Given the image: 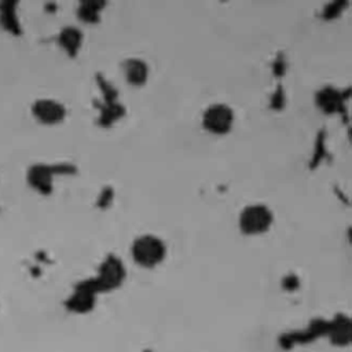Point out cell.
<instances>
[{
  "label": "cell",
  "instance_id": "30bf717a",
  "mask_svg": "<svg viewBox=\"0 0 352 352\" xmlns=\"http://www.w3.org/2000/svg\"><path fill=\"white\" fill-rule=\"evenodd\" d=\"M58 43L70 56H76L82 43V33L74 26H66L60 30Z\"/></svg>",
  "mask_w": 352,
  "mask_h": 352
},
{
  "label": "cell",
  "instance_id": "5bb4252c",
  "mask_svg": "<svg viewBox=\"0 0 352 352\" xmlns=\"http://www.w3.org/2000/svg\"><path fill=\"white\" fill-rule=\"evenodd\" d=\"M96 81H98V85L100 87V89H102V94H103V98H104V103L117 102V91L114 89V87L110 82H107L100 74L96 76Z\"/></svg>",
  "mask_w": 352,
  "mask_h": 352
},
{
  "label": "cell",
  "instance_id": "9a60e30c",
  "mask_svg": "<svg viewBox=\"0 0 352 352\" xmlns=\"http://www.w3.org/2000/svg\"><path fill=\"white\" fill-rule=\"evenodd\" d=\"M326 154V146H324V132L320 131L318 138H316V144H315V151H314V157H312V161H311V168H315L320 161L322 158L324 157Z\"/></svg>",
  "mask_w": 352,
  "mask_h": 352
},
{
  "label": "cell",
  "instance_id": "ac0fdd59",
  "mask_svg": "<svg viewBox=\"0 0 352 352\" xmlns=\"http://www.w3.org/2000/svg\"><path fill=\"white\" fill-rule=\"evenodd\" d=\"M111 199H113V188H111V187H106V188L100 192V195L98 197V204H96V205H98L99 208H106V206L110 205Z\"/></svg>",
  "mask_w": 352,
  "mask_h": 352
},
{
  "label": "cell",
  "instance_id": "7a4b0ae2",
  "mask_svg": "<svg viewBox=\"0 0 352 352\" xmlns=\"http://www.w3.org/2000/svg\"><path fill=\"white\" fill-rule=\"evenodd\" d=\"M125 278V268L122 263L113 254L107 256L106 260L100 264L98 276L87 280L85 283L95 292H109L118 287Z\"/></svg>",
  "mask_w": 352,
  "mask_h": 352
},
{
  "label": "cell",
  "instance_id": "8992f818",
  "mask_svg": "<svg viewBox=\"0 0 352 352\" xmlns=\"http://www.w3.org/2000/svg\"><path fill=\"white\" fill-rule=\"evenodd\" d=\"M349 96V89L345 94L340 92L333 87H324L316 94V104L326 113H344L345 111V100Z\"/></svg>",
  "mask_w": 352,
  "mask_h": 352
},
{
  "label": "cell",
  "instance_id": "2e32d148",
  "mask_svg": "<svg viewBox=\"0 0 352 352\" xmlns=\"http://www.w3.org/2000/svg\"><path fill=\"white\" fill-rule=\"evenodd\" d=\"M346 1H334V3H330L327 4L323 11H322V16L324 19H334L340 15V12L344 10V7H346Z\"/></svg>",
  "mask_w": 352,
  "mask_h": 352
},
{
  "label": "cell",
  "instance_id": "7c38bea8",
  "mask_svg": "<svg viewBox=\"0 0 352 352\" xmlns=\"http://www.w3.org/2000/svg\"><path fill=\"white\" fill-rule=\"evenodd\" d=\"M104 6V1H81L77 8V15L87 23H96L100 18L99 12Z\"/></svg>",
  "mask_w": 352,
  "mask_h": 352
},
{
  "label": "cell",
  "instance_id": "8fae6325",
  "mask_svg": "<svg viewBox=\"0 0 352 352\" xmlns=\"http://www.w3.org/2000/svg\"><path fill=\"white\" fill-rule=\"evenodd\" d=\"M330 340L337 345H345L349 342L351 338V323L348 318L338 316L336 320H333L330 326L329 333Z\"/></svg>",
  "mask_w": 352,
  "mask_h": 352
},
{
  "label": "cell",
  "instance_id": "3957f363",
  "mask_svg": "<svg viewBox=\"0 0 352 352\" xmlns=\"http://www.w3.org/2000/svg\"><path fill=\"white\" fill-rule=\"evenodd\" d=\"M274 216L268 206L261 204L248 205L239 214V228L245 235H258L267 232L272 226Z\"/></svg>",
  "mask_w": 352,
  "mask_h": 352
},
{
  "label": "cell",
  "instance_id": "4fadbf2b",
  "mask_svg": "<svg viewBox=\"0 0 352 352\" xmlns=\"http://www.w3.org/2000/svg\"><path fill=\"white\" fill-rule=\"evenodd\" d=\"M124 114H125V109L118 102L104 103L100 107V117H99L98 122L102 126H110L116 120H118Z\"/></svg>",
  "mask_w": 352,
  "mask_h": 352
},
{
  "label": "cell",
  "instance_id": "277c9868",
  "mask_svg": "<svg viewBox=\"0 0 352 352\" xmlns=\"http://www.w3.org/2000/svg\"><path fill=\"white\" fill-rule=\"evenodd\" d=\"M234 111L227 104L216 103L209 106L202 116V125L208 132L224 135L232 128Z\"/></svg>",
  "mask_w": 352,
  "mask_h": 352
},
{
  "label": "cell",
  "instance_id": "d6986e66",
  "mask_svg": "<svg viewBox=\"0 0 352 352\" xmlns=\"http://www.w3.org/2000/svg\"><path fill=\"white\" fill-rule=\"evenodd\" d=\"M272 70L275 76H282L286 72V62L282 55H278L272 63Z\"/></svg>",
  "mask_w": 352,
  "mask_h": 352
},
{
  "label": "cell",
  "instance_id": "52a82bcc",
  "mask_svg": "<svg viewBox=\"0 0 352 352\" xmlns=\"http://www.w3.org/2000/svg\"><path fill=\"white\" fill-rule=\"evenodd\" d=\"M95 296L96 293L85 282H82L77 286L76 292L69 298L67 307L74 312L91 311L95 305Z\"/></svg>",
  "mask_w": 352,
  "mask_h": 352
},
{
  "label": "cell",
  "instance_id": "e0dca14e",
  "mask_svg": "<svg viewBox=\"0 0 352 352\" xmlns=\"http://www.w3.org/2000/svg\"><path fill=\"white\" fill-rule=\"evenodd\" d=\"M283 104H285V94H283L282 85H278V88L271 96V107L278 110V109H282Z\"/></svg>",
  "mask_w": 352,
  "mask_h": 352
},
{
  "label": "cell",
  "instance_id": "5b68a950",
  "mask_svg": "<svg viewBox=\"0 0 352 352\" xmlns=\"http://www.w3.org/2000/svg\"><path fill=\"white\" fill-rule=\"evenodd\" d=\"M32 113L37 121L41 124L52 125L60 122L66 116V109L63 104L54 99H38L32 106Z\"/></svg>",
  "mask_w": 352,
  "mask_h": 352
},
{
  "label": "cell",
  "instance_id": "ba28073f",
  "mask_svg": "<svg viewBox=\"0 0 352 352\" xmlns=\"http://www.w3.org/2000/svg\"><path fill=\"white\" fill-rule=\"evenodd\" d=\"M122 70H124L126 81L131 85L140 87V85H143L147 81L148 67H147L146 62H143L142 59L129 58V59L124 60Z\"/></svg>",
  "mask_w": 352,
  "mask_h": 352
},
{
  "label": "cell",
  "instance_id": "6da1fadb",
  "mask_svg": "<svg viewBox=\"0 0 352 352\" xmlns=\"http://www.w3.org/2000/svg\"><path fill=\"white\" fill-rule=\"evenodd\" d=\"M131 253L136 264L143 268H153L165 258L166 246L158 236L146 234L133 241Z\"/></svg>",
  "mask_w": 352,
  "mask_h": 352
},
{
  "label": "cell",
  "instance_id": "9c48e42d",
  "mask_svg": "<svg viewBox=\"0 0 352 352\" xmlns=\"http://www.w3.org/2000/svg\"><path fill=\"white\" fill-rule=\"evenodd\" d=\"M29 183L43 194H48L52 190V169L47 165H34L28 173Z\"/></svg>",
  "mask_w": 352,
  "mask_h": 352
}]
</instances>
